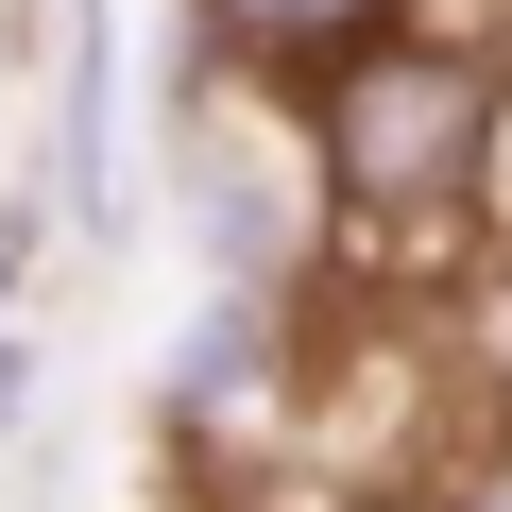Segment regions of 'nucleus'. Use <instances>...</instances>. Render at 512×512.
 I'll use <instances>...</instances> for the list:
<instances>
[{"label": "nucleus", "mask_w": 512, "mask_h": 512, "mask_svg": "<svg viewBox=\"0 0 512 512\" xmlns=\"http://www.w3.org/2000/svg\"><path fill=\"white\" fill-rule=\"evenodd\" d=\"M0 291H18V274H0Z\"/></svg>", "instance_id": "nucleus-8"}, {"label": "nucleus", "mask_w": 512, "mask_h": 512, "mask_svg": "<svg viewBox=\"0 0 512 512\" xmlns=\"http://www.w3.org/2000/svg\"><path fill=\"white\" fill-rule=\"evenodd\" d=\"M274 393H291V291L205 274V308H188L171 359H154V410H171V427H256Z\"/></svg>", "instance_id": "nucleus-2"}, {"label": "nucleus", "mask_w": 512, "mask_h": 512, "mask_svg": "<svg viewBox=\"0 0 512 512\" xmlns=\"http://www.w3.org/2000/svg\"><path fill=\"white\" fill-rule=\"evenodd\" d=\"M427 512H512V427H495V444H478V461H461V478H444Z\"/></svg>", "instance_id": "nucleus-5"}, {"label": "nucleus", "mask_w": 512, "mask_h": 512, "mask_svg": "<svg viewBox=\"0 0 512 512\" xmlns=\"http://www.w3.org/2000/svg\"><path fill=\"white\" fill-rule=\"evenodd\" d=\"M18 393H35V359H18V325H0V427H18Z\"/></svg>", "instance_id": "nucleus-6"}, {"label": "nucleus", "mask_w": 512, "mask_h": 512, "mask_svg": "<svg viewBox=\"0 0 512 512\" xmlns=\"http://www.w3.org/2000/svg\"><path fill=\"white\" fill-rule=\"evenodd\" d=\"M495 393H512V291H495Z\"/></svg>", "instance_id": "nucleus-7"}, {"label": "nucleus", "mask_w": 512, "mask_h": 512, "mask_svg": "<svg viewBox=\"0 0 512 512\" xmlns=\"http://www.w3.org/2000/svg\"><path fill=\"white\" fill-rule=\"evenodd\" d=\"M52 205L120 239V0H52Z\"/></svg>", "instance_id": "nucleus-3"}, {"label": "nucleus", "mask_w": 512, "mask_h": 512, "mask_svg": "<svg viewBox=\"0 0 512 512\" xmlns=\"http://www.w3.org/2000/svg\"><path fill=\"white\" fill-rule=\"evenodd\" d=\"M188 35H205L239 86H308V69H342L359 35H393V0H188Z\"/></svg>", "instance_id": "nucleus-4"}, {"label": "nucleus", "mask_w": 512, "mask_h": 512, "mask_svg": "<svg viewBox=\"0 0 512 512\" xmlns=\"http://www.w3.org/2000/svg\"><path fill=\"white\" fill-rule=\"evenodd\" d=\"M308 154H325V222H376V239H444L512 188V69L444 18L410 35H359L342 69H308Z\"/></svg>", "instance_id": "nucleus-1"}]
</instances>
